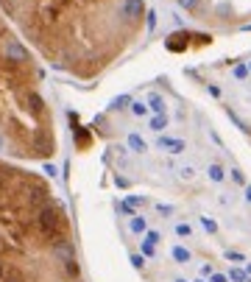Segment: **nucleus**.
<instances>
[{
    "label": "nucleus",
    "mask_w": 251,
    "mask_h": 282,
    "mask_svg": "<svg viewBox=\"0 0 251 282\" xmlns=\"http://www.w3.org/2000/svg\"><path fill=\"white\" fill-rule=\"evenodd\" d=\"M209 282H229V274H212Z\"/></svg>",
    "instance_id": "nucleus-34"
},
{
    "label": "nucleus",
    "mask_w": 251,
    "mask_h": 282,
    "mask_svg": "<svg viewBox=\"0 0 251 282\" xmlns=\"http://www.w3.org/2000/svg\"><path fill=\"white\" fill-rule=\"evenodd\" d=\"M226 260H232V263H245V257L240 252H226Z\"/></svg>",
    "instance_id": "nucleus-29"
},
{
    "label": "nucleus",
    "mask_w": 251,
    "mask_h": 282,
    "mask_svg": "<svg viewBox=\"0 0 251 282\" xmlns=\"http://www.w3.org/2000/svg\"><path fill=\"white\" fill-rule=\"evenodd\" d=\"M39 229L45 235H56V232H59V215H56V210L42 207V210H39Z\"/></svg>",
    "instance_id": "nucleus-1"
},
{
    "label": "nucleus",
    "mask_w": 251,
    "mask_h": 282,
    "mask_svg": "<svg viewBox=\"0 0 251 282\" xmlns=\"http://www.w3.org/2000/svg\"><path fill=\"white\" fill-rule=\"evenodd\" d=\"M196 282H209V279H196Z\"/></svg>",
    "instance_id": "nucleus-41"
},
{
    "label": "nucleus",
    "mask_w": 251,
    "mask_h": 282,
    "mask_svg": "<svg viewBox=\"0 0 251 282\" xmlns=\"http://www.w3.org/2000/svg\"><path fill=\"white\" fill-rule=\"evenodd\" d=\"M156 148L167 151V154H184L187 151V143L179 137H167V134H159V140H156Z\"/></svg>",
    "instance_id": "nucleus-2"
},
{
    "label": "nucleus",
    "mask_w": 251,
    "mask_h": 282,
    "mask_svg": "<svg viewBox=\"0 0 251 282\" xmlns=\"http://www.w3.org/2000/svg\"><path fill=\"white\" fill-rule=\"evenodd\" d=\"M243 31H251V23H245V25H243Z\"/></svg>",
    "instance_id": "nucleus-38"
},
{
    "label": "nucleus",
    "mask_w": 251,
    "mask_h": 282,
    "mask_svg": "<svg viewBox=\"0 0 251 282\" xmlns=\"http://www.w3.org/2000/svg\"><path fill=\"white\" fill-rule=\"evenodd\" d=\"M132 265H134V268H143V265H145V254H132Z\"/></svg>",
    "instance_id": "nucleus-28"
},
{
    "label": "nucleus",
    "mask_w": 251,
    "mask_h": 282,
    "mask_svg": "<svg viewBox=\"0 0 251 282\" xmlns=\"http://www.w3.org/2000/svg\"><path fill=\"white\" fill-rule=\"evenodd\" d=\"M53 252L61 260H67V257H73V243L67 238H61V235H53Z\"/></svg>",
    "instance_id": "nucleus-6"
},
{
    "label": "nucleus",
    "mask_w": 251,
    "mask_h": 282,
    "mask_svg": "<svg viewBox=\"0 0 251 282\" xmlns=\"http://www.w3.org/2000/svg\"><path fill=\"white\" fill-rule=\"evenodd\" d=\"M207 176H209L212 182H223V179H226V171H223L221 165H209V168H207Z\"/></svg>",
    "instance_id": "nucleus-13"
},
{
    "label": "nucleus",
    "mask_w": 251,
    "mask_h": 282,
    "mask_svg": "<svg viewBox=\"0 0 251 282\" xmlns=\"http://www.w3.org/2000/svg\"><path fill=\"white\" fill-rule=\"evenodd\" d=\"M248 70H251V62H248Z\"/></svg>",
    "instance_id": "nucleus-43"
},
{
    "label": "nucleus",
    "mask_w": 251,
    "mask_h": 282,
    "mask_svg": "<svg viewBox=\"0 0 251 282\" xmlns=\"http://www.w3.org/2000/svg\"><path fill=\"white\" fill-rule=\"evenodd\" d=\"M201 274L204 276H212V265H201Z\"/></svg>",
    "instance_id": "nucleus-36"
},
{
    "label": "nucleus",
    "mask_w": 251,
    "mask_h": 282,
    "mask_svg": "<svg viewBox=\"0 0 251 282\" xmlns=\"http://www.w3.org/2000/svg\"><path fill=\"white\" fill-rule=\"evenodd\" d=\"M126 201H129L132 207H143V204H145V198H143V196H129Z\"/></svg>",
    "instance_id": "nucleus-30"
},
{
    "label": "nucleus",
    "mask_w": 251,
    "mask_h": 282,
    "mask_svg": "<svg viewBox=\"0 0 251 282\" xmlns=\"http://www.w3.org/2000/svg\"><path fill=\"white\" fill-rule=\"evenodd\" d=\"M229 174H232V179L237 182V185H245V174H243V171H240V168H232V171H229Z\"/></svg>",
    "instance_id": "nucleus-26"
},
{
    "label": "nucleus",
    "mask_w": 251,
    "mask_h": 282,
    "mask_svg": "<svg viewBox=\"0 0 251 282\" xmlns=\"http://www.w3.org/2000/svg\"><path fill=\"white\" fill-rule=\"evenodd\" d=\"M148 106H151V115H162L165 112V98L159 92H151L148 95Z\"/></svg>",
    "instance_id": "nucleus-9"
},
{
    "label": "nucleus",
    "mask_w": 251,
    "mask_h": 282,
    "mask_svg": "<svg viewBox=\"0 0 251 282\" xmlns=\"http://www.w3.org/2000/svg\"><path fill=\"white\" fill-rule=\"evenodd\" d=\"M65 271L70 276H78V263H76V257H67L65 260Z\"/></svg>",
    "instance_id": "nucleus-19"
},
{
    "label": "nucleus",
    "mask_w": 251,
    "mask_h": 282,
    "mask_svg": "<svg viewBox=\"0 0 251 282\" xmlns=\"http://www.w3.org/2000/svg\"><path fill=\"white\" fill-rule=\"evenodd\" d=\"M176 235H179V238H190L193 227H190V223H176Z\"/></svg>",
    "instance_id": "nucleus-21"
},
{
    "label": "nucleus",
    "mask_w": 251,
    "mask_h": 282,
    "mask_svg": "<svg viewBox=\"0 0 251 282\" xmlns=\"http://www.w3.org/2000/svg\"><path fill=\"white\" fill-rule=\"evenodd\" d=\"M129 148H132L134 154H145V151H148V145H145V140L140 137L137 132H132V134H129Z\"/></svg>",
    "instance_id": "nucleus-8"
},
{
    "label": "nucleus",
    "mask_w": 251,
    "mask_h": 282,
    "mask_svg": "<svg viewBox=\"0 0 251 282\" xmlns=\"http://www.w3.org/2000/svg\"><path fill=\"white\" fill-rule=\"evenodd\" d=\"M132 115L134 118H148V112H151V106H148V101H132Z\"/></svg>",
    "instance_id": "nucleus-12"
},
{
    "label": "nucleus",
    "mask_w": 251,
    "mask_h": 282,
    "mask_svg": "<svg viewBox=\"0 0 251 282\" xmlns=\"http://www.w3.org/2000/svg\"><path fill=\"white\" fill-rule=\"evenodd\" d=\"M3 274H6V271H3V265H0V279H3Z\"/></svg>",
    "instance_id": "nucleus-39"
},
{
    "label": "nucleus",
    "mask_w": 251,
    "mask_h": 282,
    "mask_svg": "<svg viewBox=\"0 0 251 282\" xmlns=\"http://www.w3.org/2000/svg\"><path fill=\"white\" fill-rule=\"evenodd\" d=\"M176 282H187V279H176Z\"/></svg>",
    "instance_id": "nucleus-42"
},
{
    "label": "nucleus",
    "mask_w": 251,
    "mask_h": 282,
    "mask_svg": "<svg viewBox=\"0 0 251 282\" xmlns=\"http://www.w3.org/2000/svg\"><path fill=\"white\" fill-rule=\"evenodd\" d=\"M6 59L14 62V65H23V62H28V48H23L17 39H12V42L6 45Z\"/></svg>",
    "instance_id": "nucleus-4"
},
{
    "label": "nucleus",
    "mask_w": 251,
    "mask_h": 282,
    "mask_svg": "<svg viewBox=\"0 0 251 282\" xmlns=\"http://www.w3.org/2000/svg\"><path fill=\"white\" fill-rule=\"evenodd\" d=\"M201 227H204V232H209V235H218V223L212 221V218L201 215Z\"/></svg>",
    "instance_id": "nucleus-18"
},
{
    "label": "nucleus",
    "mask_w": 251,
    "mask_h": 282,
    "mask_svg": "<svg viewBox=\"0 0 251 282\" xmlns=\"http://www.w3.org/2000/svg\"><path fill=\"white\" fill-rule=\"evenodd\" d=\"M229 279H232V282H251V274H248V271H243V268H232V271H229Z\"/></svg>",
    "instance_id": "nucleus-16"
},
{
    "label": "nucleus",
    "mask_w": 251,
    "mask_h": 282,
    "mask_svg": "<svg viewBox=\"0 0 251 282\" xmlns=\"http://www.w3.org/2000/svg\"><path fill=\"white\" fill-rule=\"evenodd\" d=\"M187 39H190V34H187V31L170 34V36L165 39V48H167V50H173V53H181V50L187 48Z\"/></svg>",
    "instance_id": "nucleus-5"
},
{
    "label": "nucleus",
    "mask_w": 251,
    "mask_h": 282,
    "mask_svg": "<svg viewBox=\"0 0 251 282\" xmlns=\"http://www.w3.org/2000/svg\"><path fill=\"white\" fill-rule=\"evenodd\" d=\"M145 240H151V243H159V240H162V235L156 232V229H148V232H145Z\"/></svg>",
    "instance_id": "nucleus-27"
},
{
    "label": "nucleus",
    "mask_w": 251,
    "mask_h": 282,
    "mask_svg": "<svg viewBox=\"0 0 251 282\" xmlns=\"http://www.w3.org/2000/svg\"><path fill=\"white\" fill-rule=\"evenodd\" d=\"M126 106H132V95H117L109 109H126Z\"/></svg>",
    "instance_id": "nucleus-17"
},
{
    "label": "nucleus",
    "mask_w": 251,
    "mask_h": 282,
    "mask_svg": "<svg viewBox=\"0 0 251 282\" xmlns=\"http://www.w3.org/2000/svg\"><path fill=\"white\" fill-rule=\"evenodd\" d=\"M0 151H3V134H0Z\"/></svg>",
    "instance_id": "nucleus-40"
},
{
    "label": "nucleus",
    "mask_w": 251,
    "mask_h": 282,
    "mask_svg": "<svg viewBox=\"0 0 251 282\" xmlns=\"http://www.w3.org/2000/svg\"><path fill=\"white\" fill-rule=\"evenodd\" d=\"M114 185H117V187H129V182H126L123 176H114Z\"/></svg>",
    "instance_id": "nucleus-35"
},
{
    "label": "nucleus",
    "mask_w": 251,
    "mask_h": 282,
    "mask_svg": "<svg viewBox=\"0 0 251 282\" xmlns=\"http://www.w3.org/2000/svg\"><path fill=\"white\" fill-rule=\"evenodd\" d=\"M3 279H6V282H23V274H20V271H14V268H9L6 274H3Z\"/></svg>",
    "instance_id": "nucleus-23"
},
{
    "label": "nucleus",
    "mask_w": 251,
    "mask_h": 282,
    "mask_svg": "<svg viewBox=\"0 0 251 282\" xmlns=\"http://www.w3.org/2000/svg\"><path fill=\"white\" fill-rule=\"evenodd\" d=\"M148 129L151 132H156V134H162L167 129V115L162 112V115H151L148 118Z\"/></svg>",
    "instance_id": "nucleus-7"
},
{
    "label": "nucleus",
    "mask_w": 251,
    "mask_h": 282,
    "mask_svg": "<svg viewBox=\"0 0 251 282\" xmlns=\"http://www.w3.org/2000/svg\"><path fill=\"white\" fill-rule=\"evenodd\" d=\"M156 212H159V215H173V207L170 204H156Z\"/></svg>",
    "instance_id": "nucleus-31"
},
{
    "label": "nucleus",
    "mask_w": 251,
    "mask_h": 282,
    "mask_svg": "<svg viewBox=\"0 0 251 282\" xmlns=\"http://www.w3.org/2000/svg\"><path fill=\"white\" fill-rule=\"evenodd\" d=\"M207 92L212 98H221V87H218V84H207Z\"/></svg>",
    "instance_id": "nucleus-32"
},
{
    "label": "nucleus",
    "mask_w": 251,
    "mask_h": 282,
    "mask_svg": "<svg viewBox=\"0 0 251 282\" xmlns=\"http://www.w3.org/2000/svg\"><path fill=\"white\" fill-rule=\"evenodd\" d=\"M145 25H148V31L154 34V28H156V12H145Z\"/></svg>",
    "instance_id": "nucleus-24"
},
{
    "label": "nucleus",
    "mask_w": 251,
    "mask_h": 282,
    "mask_svg": "<svg viewBox=\"0 0 251 282\" xmlns=\"http://www.w3.org/2000/svg\"><path fill=\"white\" fill-rule=\"evenodd\" d=\"M129 229H132L134 235H145V232H148V223H145L143 215H132V218H129Z\"/></svg>",
    "instance_id": "nucleus-11"
},
{
    "label": "nucleus",
    "mask_w": 251,
    "mask_h": 282,
    "mask_svg": "<svg viewBox=\"0 0 251 282\" xmlns=\"http://www.w3.org/2000/svg\"><path fill=\"white\" fill-rule=\"evenodd\" d=\"M179 6L184 9V12H196V9H198V0H179Z\"/></svg>",
    "instance_id": "nucleus-25"
},
{
    "label": "nucleus",
    "mask_w": 251,
    "mask_h": 282,
    "mask_svg": "<svg viewBox=\"0 0 251 282\" xmlns=\"http://www.w3.org/2000/svg\"><path fill=\"white\" fill-rule=\"evenodd\" d=\"M25 101H28V109H31L34 115H42V112H45V101H42L36 92H28V95H25Z\"/></svg>",
    "instance_id": "nucleus-10"
},
{
    "label": "nucleus",
    "mask_w": 251,
    "mask_h": 282,
    "mask_svg": "<svg viewBox=\"0 0 251 282\" xmlns=\"http://www.w3.org/2000/svg\"><path fill=\"white\" fill-rule=\"evenodd\" d=\"M170 254H173V260H176V263H181V265L190 263V252H187L184 246H173V252H170Z\"/></svg>",
    "instance_id": "nucleus-15"
},
{
    "label": "nucleus",
    "mask_w": 251,
    "mask_h": 282,
    "mask_svg": "<svg viewBox=\"0 0 251 282\" xmlns=\"http://www.w3.org/2000/svg\"><path fill=\"white\" fill-rule=\"evenodd\" d=\"M232 76L237 78V81H245V78L251 76V70H248V65H243V62H240V65H234L232 67Z\"/></svg>",
    "instance_id": "nucleus-14"
},
{
    "label": "nucleus",
    "mask_w": 251,
    "mask_h": 282,
    "mask_svg": "<svg viewBox=\"0 0 251 282\" xmlns=\"http://www.w3.org/2000/svg\"><path fill=\"white\" fill-rule=\"evenodd\" d=\"M193 176H196V168H193V165H184V168H179V179L190 182Z\"/></svg>",
    "instance_id": "nucleus-20"
},
{
    "label": "nucleus",
    "mask_w": 251,
    "mask_h": 282,
    "mask_svg": "<svg viewBox=\"0 0 251 282\" xmlns=\"http://www.w3.org/2000/svg\"><path fill=\"white\" fill-rule=\"evenodd\" d=\"M90 143V134L84 132V129H78V145H87Z\"/></svg>",
    "instance_id": "nucleus-33"
},
{
    "label": "nucleus",
    "mask_w": 251,
    "mask_h": 282,
    "mask_svg": "<svg viewBox=\"0 0 251 282\" xmlns=\"http://www.w3.org/2000/svg\"><path fill=\"white\" fill-rule=\"evenodd\" d=\"M143 14H145V3H143V0H123V6H120V17L140 20Z\"/></svg>",
    "instance_id": "nucleus-3"
},
{
    "label": "nucleus",
    "mask_w": 251,
    "mask_h": 282,
    "mask_svg": "<svg viewBox=\"0 0 251 282\" xmlns=\"http://www.w3.org/2000/svg\"><path fill=\"white\" fill-rule=\"evenodd\" d=\"M140 249H143L145 257H154V254H156V243H151V240H143V246H140Z\"/></svg>",
    "instance_id": "nucleus-22"
},
{
    "label": "nucleus",
    "mask_w": 251,
    "mask_h": 282,
    "mask_svg": "<svg viewBox=\"0 0 251 282\" xmlns=\"http://www.w3.org/2000/svg\"><path fill=\"white\" fill-rule=\"evenodd\" d=\"M245 201L251 204V185H245Z\"/></svg>",
    "instance_id": "nucleus-37"
}]
</instances>
